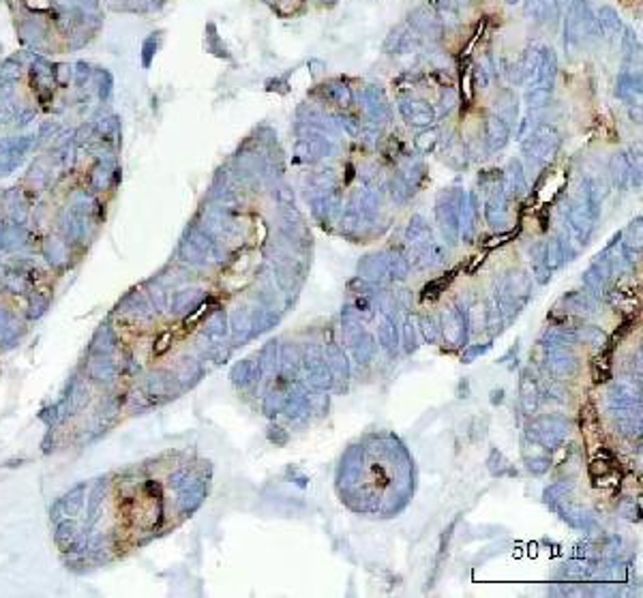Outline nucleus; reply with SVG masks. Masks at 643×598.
<instances>
[{"mask_svg": "<svg viewBox=\"0 0 643 598\" xmlns=\"http://www.w3.org/2000/svg\"><path fill=\"white\" fill-rule=\"evenodd\" d=\"M56 545L62 551H73L78 549V526L71 517L56 521V532H54Z\"/></svg>", "mask_w": 643, "mask_h": 598, "instance_id": "3", "label": "nucleus"}, {"mask_svg": "<svg viewBox=\"0 0 643 598\" xmlns=\"http://www.w3.org/2000/svg\"><path fill=\"white\" fill-rule=\"evenodd\" d=\"M116 335H114V331L110 329V326H101L97 333H94V337H92V341H90V354H103V356H110L114 350H116Z\"/></svg>", "mask_w": 643, "mask_h": 598, "instance_id": "4", "label": "nucleus"}, {"mask_svg": "<svg viewBox=\"0 0 643 598\" xmlns=\"http://www.w3.org/2000/svg\"><path fill=\"white\" fill-rule=\"evenodd\" d=\"M84 493H86V485H76L69 493H65L52 508V521L56 523L60 519L78 517L84 506Z\"/></svg>", "mask_w": 643, "mask_h": 598, "instance_id": "1", "label": "nucleus"}, {"mask_svg": "<svg viewBox=\"0 0 643 598\" xmlns=\"http://www.w3.org/2000/svg\"><path fill=\"white\" fill-rule=\"evenodd\" d=\"M167 339H169V333H165L161 339H159V345H157V354H161L165 347H167Z\"/></svg>", "mask_w": 643, "mask_h": 598, "instance_id": "6", "label": "nucleus"}, {"mask_svg": "<svg viewBox=\"0 0 643 598\" xmlns=\"http://www.w3.org/2000/svg\"><path fill=\"white\" fill-rule=\"evenodd\" d=\"M116 373H118V367H116V363L110 360V356L92 354V358H90V363H88V376H90L94 382L110 384V382L116 380Z\"/></svg>", "mask_w": 643, "mask_h": 598, "instance_id": "2", "label": "nucleus"}, {"mask_svg": "<svg viewBox=\"0 0 643 598\" xmlns=\"http://www.w3.org/2000/svg\"><path fill=\"white\" fill-rule=\"evenodd\" d=\"M103 489H106V481H103V479L92 487L90 500H88V521H92V519L97 517L99 504H101V500H103Z\"/></svg>", "mask_w": 643, "mask_h": 598, "instance_id": "5", "label": "nucleus"}]
</instances>
